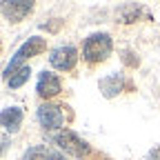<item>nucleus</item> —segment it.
<instances>
[{"mask_svg":"<svg viewBox=\"0 0 160 160\" xmlns=\"http://www.w3.org/2000/svg\"><path fill=\"white\" fill-rule=\"evenodd\" d=\"M0 49H2V45H0Z\"/></svg>","mask_w":160,"mask_h":160,"instance_id":"13","label":"nucleus"},{"mask_svg":"<svg viewBox=\"0 0 160 160\" xmlns=\"http://www.w3.org/2000/svg\"><path fill=\"white\" fill-rule=\"evenodd\" d=\"M65 107L62 105H56V102H42L38 107L36 111V118H38V122L40 127H42L45 131H60V129H65Z\"/></svg>","mask_w":160,"mask_h":160,"instance_id":"4","label":"nucleus"},{"mask_svg":"<svg viewBox=\"0 0 160 160\" xmlns=\"http://www.w3.org/2000/svg\"><path fill=\"white\" fill-rule=\"evenodd\" d=\"M127 87H129V82H127L125 73H120V71H113V73H109L105 78H100V91H102L105 98H116Z\"/></svg>","mask_w":160,"mask_h":160,"instance_id":"8","label":"nucleus"},{"mask_svg":"<svg viewBox=\"0 0 160 160\" xmlns=\"http://www.w3.org/2000/svg\"><path fill=\"white\" fill-rule=\"evenodd\" d=\"M60 91H62V82H60V78L56 76V73H51V71H40V76H38V82H36V93L40 96V98H45L47 102H49V98H53V96H58Z\"/></svg>","mask_w":160,"mask_h":160,"instance_id":"6","label":"nucleus"},{"mask_svg":"<svg viewBox=\"0 0 160 160\" xmlns=\"http://www.w3.org/2000/svg\"><path fill=\"white\" fill-rule=\"evenodd\" d=\"M147 160H160V147L151 149V151H149V156H147Z\"/></svg>","mask_w":160,"mask_h":160,"instance_id":"12","label":"nucleus"},{"mask_svg":"<svg viewBox=\"0 0 160 160\" xmlns=\"http://www.w3.org/2000/svg\"><path fill=\"white\" fill-rule=\"evenodd\" d=\"M78 62V49L73 45H60L49 51V65L58 71H71Z\"/></svg>","mask_w":160,"mask_h":160,"instance_id":"5","label":"nucleus"},{"mask_svg":"<svg viewBox=\"0 0 160 160\" xmlns=\"http://www.w3.org/2000/svg\"><path fill=\"white\" fill-rule=\"evenodd\" d=\"M20 160H65V156H62V151H58L53 147L33 145V147L25 149V153L20 156Z\"/></svg>","mask_w":160,"mask_h":160,"instance_id":"10","label":"nucleus"},{"mask_svg":"<svg viewBox=\"0 0 160 160\" xmlns=\"http://www.w3.org/2000/svg\"><path fill=\"white\" fill-rule=\"evenodd\" d=\"M51 140H53V145H58L60 151H65L73 158H87L91 151L89 142L85 138H80L73 129H60L51 136Z\"/></svg>","mask_w":160,"mask_h":160,"instance_id":"3","label":"nucleus"},{"mask_svg":"<svg viewBox=\"0 0 160 160\" xmlns=\"http://www.w3.org/2000/svg\"><path fill=\"white\" fill-rule=\"evenodd\" d=\"M22 118H25V113H22V109L20 107H5L2 111H0V127H2L7 133H16L20 127H22Z\"/></svg>","mask_w":160,"mask_h":160,"instance_id":"9","label":"nucleus"},{"mask_svg":"<svg viewBox=\"0 0 160 160\" xmlns=\"http://www.w3.org/2000/svg\"><path fill=\"white\" fill-rule=\"evenodd\" d=\"M0 11L2 16L9 20V22H20L25 20L31 11H33V2H27V0H16V2H0Z\"/></svg>","mask_w":160,"mask_h":160,"instance_id":"7","label":"nucleus"},{"mask_svg":"<svg viewBox=\"0 0 160 160\" xmlns=\"http://www.w3.org/2000/svg\"><path fill=\"white\" fill-rule=\"evenodd\" d=\"M42 51H47V40H45L42 36H31V38H27L25 42L16 49V53L11 56L9 65H7L5 71H2V78L9 76L13 69L22 67V65H25V60H29V58H33V56H40Z\"/></svg>","mask_w":160,"mask_h":160,"instance_id":"2","label":"nucleus"},{"mask_svg":"<svg viewBox=\"0 0 160 160\" xmlns=\"http://www.w3.org/2000/svg\"><path fill=\"white\" fill-rule=\"evenodd\" d=\"M113 51V40L107 31H93L82 42V60L89 65L105 62Z\"/></svg>","mask_w":160,"mask_h":160,"instance_id":"1","label":"nucleus"},{"mask_svg":"<svg viewBox=\"0 0 160 160\" xmlns=\"http://www.w3.org/2000/svg\"><path fill=\"white\" fill-rule=\"evenodd\" d=\"M29 76H31V67L29 65H22V67L13 69L9 76H5V82L9 85V89H20L29 80Z\"/></svg>","mask_w":160,"mask_h":160,"instance_id":"11","label":"nucleus"}]
</instances>
